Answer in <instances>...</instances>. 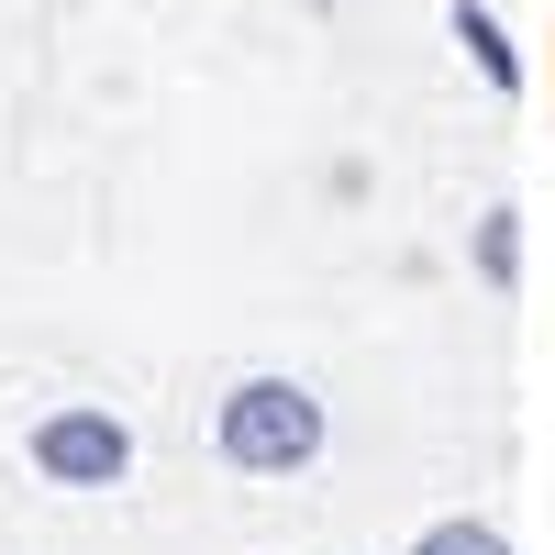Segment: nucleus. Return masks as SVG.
<instances>
[{
	"label": "nucleus",
	"mask_w": 555,
	"mask_h": 555,
	"mask_svg": "<svg viewBox=\"0 0 555 555\" xmlns=\"http://www.w3.org/2000/svg\"><path fill=\"white\" fill-rule=\"evenodd\" d=\"M411 555H512V544H500L489 522H434V533L411 544Z\"/></svg>",
	"instance_id": "3"
},
{
	"label": "nucleus",
	"mask_w": 555,
	"mask_h": 555,
	"mask_svg": "<svg viewBox=\"0 0 555 555\" xmlns=\"http://www.w3.org/2000/svg\"><path fill=\"white\" fill-rule=\"evenodd\" d=\"M34 467L56 489H112L133 467V434L112 423V411H44V423H34Z\"/></svg>",
	"instance_id": "2"
},
{
	"label": "nucleus",
	"mask_w": 555,
	"mask_h": 555,
	"mask_svg": "<svg viewBox=\"0 0 555 555\" xmlns=\"http://www.w3.org/2000/svg\"><path fill=\"white\" fill-rule=\"evenodd\" d=\"M222 455L256 467V478L311 467V455H322V400H311L300 378H245L234 400H222Z\"/></svg>",
	"instance_id": "1"
}]
</instances>
